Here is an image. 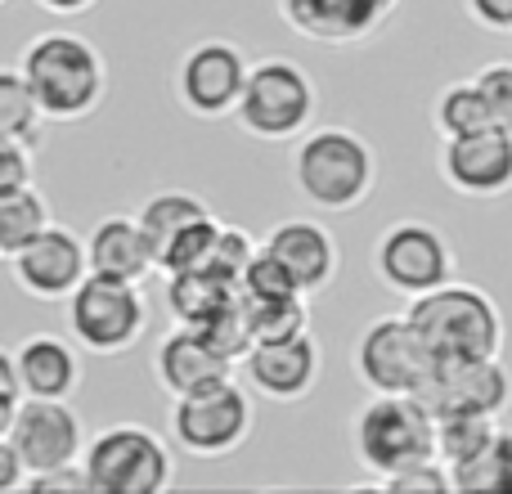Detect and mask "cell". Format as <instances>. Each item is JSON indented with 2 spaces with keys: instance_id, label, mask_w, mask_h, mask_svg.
<instances>
[{
  "instance_id": "cell-22",
  "label": "cell",
  "mask_w": 512,
  "mask_h": 494,
  "mask_svg": "<svg viewBox=\"0 0 512 494\" xmlns=\"http://www.w3.org/2000/svg\"><path fill=\"white\" fill-rule=\"evenodd\" d=\"M239 297V288L207 270H176L167 274V310L176 315V324L203 328L212 315H221L230 301Z\"/></svg>"
},
{
  "instance_id": "cell-9",
  "label": "cell",
  "mask_w": 512,
  "mask_h": 494,
  "mask_svg": "<svg viewBox=\"0 0 512 494\" xmlns=\"http://www.w3.org/2000/svg\"><path fill=\"white\" fill-rule=\"evenodd\" d=\"M436 369L441 364L432 360V351L405 315L373 319L355 342V373L364 387L382 396H418L436 378Z\"/></svg>"
},
{
  "instance_id": "cell-23",
  "label": "cell",
  "mask_w": 512,
  "mask_h": 494,
  "mask_svg": "<svg viewBox=\"0 0 512 494\" xmlns=\"http://www.w3.org/2000/svg\"><path fill=\"white\" fill-rule=\"evenodd\" d=\"M203 216H212V207L198 194H185V189H162V194H153L149 203L140 207V216H135V225H140L144 239L153 247V265H158V256L167 252L176 234H185L189 225L203 221Z\"/></svg>"
},
{
  "instance_id": "cell-12",
  "label": "cell",
  "mask_w": 512,
  "mask_h": 494,
  "mask_svg": "<svg viewBox=\"0 0 512 494\" xmlns=\"http://www.w3.org/2000/svg\"><path fill=\"white\" fill-rule=\"evenodd\" d=\"M9 445H14L18 459H23V472L32 477V472L63 468V463H81V450H86V427H81L77 409H72L68 400L23 396L18 400L14 427H9Z\"/></svg>"
},
{
  "instance_id": "cell-7",
  "label": "cell",
  "mask_w": 512,
  "mask_h": 494,
  "mask_svg": "<svg viewBox=\"0 0 512 494\" xmlns=\"http://www.w3.org/2000/svg\"><path fill=\"white\" fill-rule=\"evenodd\" d=\"M63 301H68L72 342L90 355L131 351V346L144 337V324H149V301H144L140 283L86 274Z\"/></svg>"
},
{
  "instance_id": "cell-4",
  "label": "cell",
  "mask_w": 512,
  "mask_h": 494,
  "mask_svg": "<svg viewBox=\"0 0 512 494\" xmlns=\"http://www.w3.org/2000/svg\"><path fill=\"white\" fill-rule=\"evenodd\" d=\"M319 108V90L301 63L292 59H261L248 63V81H243V95L234 104L239 126L252 140H297L301 131H310Z\"/></svg>"
},
{
  "instance_id": "cell-2",
  "label": "cell",
  "mask_w": 512,
  "mask_h": 494,
  "mask_svg": "<svg viewBox=\"0 0 512 494\" xmlns=\"http://www.w3.org/2000/svg\"><path fill=\"white\" fill-rule=\"evenodd\" d=\"M292 185L319 212H355L378 185V158L351 126L301 131L292 149Z\"/></svg>"
},
{
  "instance_id": "cell-19",
  "label": "cell",
  "mask_w": 512,
  "mask_h": 494,
  "mask_svg": "<svg viewBox=\"0 0 512 494\" xmlns=\"http://www.w3.org/2000/svg\"><path fill=\"white\" fill-rule=\"evenodd\" d=\"M153 373H158V387L176 400V396H189V391H203L212 382L230 378L234 364L221 351H212V342L198 328L176 324L158 342V351H153Z\"/></svg>"
},
{
  "instance_id": "cell-10",
  "label": "cell",
  "mask_w": 512,
  "mask_h": 494,
  "mask_svg": "<svg viewBox=\"0 0 512 494\" xmlns=\"http://www.w3.org/2000/svg\"><path fill=\"white\" fill-rule=\"evenodd\" d=\"M454 247L436 225L427 221H396L373 247V270L400 297H423L454 279Z\"/></svg>"
},
{
  "instance_id": "cell-11",
  "label": "cell",
  "mask_w": 512,
  "mask_h": 494,
  "mask_svg": "<svg viewBox=\"0 0 512 494\" xmlns=\"http://www.w3.org/2000/svg\"><path fill=\"white\" fill-rule=\"evenodd\" d=\"M248 81V54L234 41H198L176 68V95L185 113L216 122L230 117Z\"/></svg>"
},
{
  "instance_id": "cell-24",
  "label": "cell",
  "mask_w": 512,
  "mask_h": 494,
  "mask_svg": "<svg viewBox=\"0 0 512 494\" xmlns=\"http://www.w3.org/2000/svg\"><path fill=\"white\" fill-rule=\"evenodd\" d=\"M499 432L495 414H481V409H445V414L432 418V441H436V459L445 468L472 459L490 445V436Z\"/></svg>"
},
{
  "instance_id": "cell-16",
  "label": "cell",
  "mask_w": 512,
  "mask_h": 494,
  "mask_svg": "<svg viewBox=\"0 0 512 494\" xmlns=\"http://www.w3.org/2000/svg\"><path fill=\"white\" fill-rule=\"evenodd\" d=\"M239 364L248 387H256V396L292 405V400L315 391L319 369H324V351H319L315 333L306 328V333L283 337V342H256Z\"/></svg>"
},
{
  "instance_id": "cell-6",
  "label": "cell",
  "mask_w": 512,
  "mask_h": 494,
  "mask_svg": "<svg viewBox=\"0 0 512 494\" xmlns=\"http://www.w3.org/2000/svg\"><path fill=\"white\" fill-rule=\"evenodd\" d=\"M81 472L95 494H158L171 486V450L149 427H104L81 450Z\"/></svg>"
},
{
  "instance_id": "cell-36",
  "label": "cell",
  "mask_w": 512,
  "mask_h": 494,
  "mask_svg": "<svg viewBox=\"0 0 512 494\" xmlns=\"http://www.w3.org/2000/svg\"><path fill=\"white\" fill-rule=\"evenodd\" d=\"M23 486L36 490V494H45V490H90L81 463H63V468H50V472H32Z\"/></svg>"
},
{
  "instance_id": "cell-29",
  "label": "cell",
  "mask_w": 512,
  "mask_h": 494,
  "mask_svg": "<svg viewBox=\"0 0 512 494\" xmlns=\"http://www.w3.org/2000/svg\"><path fill=\"white\" fill-rule=\"evenodd\" d=\"M41 108H36L32 90H27L23 72L18 68H0V135L23 144H41Z\"/></svg>"
},
{
  "instance_id": "cell-1",
  "label": "cell",
  "mask_w": 512,
  "mask_h": 494,
  "mask_svg": "<svg viewBox=\"0 0 512 494\" xmlns=\"http://www.w3.org/2000/svg\"><path fill=\"white\" fill-rule=\"evenodd\" d=\"M27 90L45 122H81L104 104L108 68L104 54L77 32H41L18 54Z\"/></svg>"
},
{
  "instance_id": "cell-27",
  "label": "cell",
  "mask_w": 512,
  "mask_h": 494,
  "mask_svg": "<svg viewBox=\"0 0 512 494\" xmlns=\"http://www.w3.org/2000/svg\"><path fill=\"white\" fill-rule=\"evenodd\" d=\"M50 203L36 185H23L14 194H0V256H14L18 247H27L36 234L50 225Z\"/></svg>"
},
{
  "instance_id": "cell-5",
  "label": "cell",
  "mask_w": 512,
  "mask_h": 494,
  "mask_svg": "<svg viewBox=\"0 0 512 494\" xmlns=\"http://www.w3.org/2000/svg\"><path fill=\"white\" fill-rule=\"evenodd\" d=\"M351 441H355V459L373 472L369 486L378 477H387V472L405 468V463L436 454L432 414L423 409L418 396H382V391H373L360 405V414H355Z\"/></svg>"
},
{
  "instance_id": "cell-21",
  "label": "cell",
  "mask_w": 512,
  "mask_h": 494,
  "mask_svg": "<svg viewBox=\"0 0 512 494\" xmlns=\"http://www.w3.org/2000/svg\"><path fill=\"white\" fill-rule=\"evenodd\" d=\"M86 270L104 274V279L122 283H144L158 265H153V247L135 216H104L86 239Z\"/></svg>"
},
{
  "instance_id": "cell-38",
  "label": "cell",
  "mask_w": 512,
  "mask_h": 494,
  "mask_svg": "<svg viewBox=\"0 0 512 494\" xmlns=\"http://www.w3.org/2000/svg\"><path fill=\"white\" fill-rule=\"evenodd\" d=\"M23 459H18V450L9 445V436H0V490H18L23 486Z\"/></svg>"
},
{
  "instance_id": "cell-34",
  "label": "cell",
  "mask_w": 512,
  "mask_h": 494,
  "mask_svg": "<svg viewBox=\"0 0 512 494\" xmlns=\"http://www.w3.org/2000/svg\"><path fill=\"white\" fill-rule=\"evenodd\" d=\"M477 90L481 99H486V113H490V126H499V131L512 135V63H486V68L477 72Z\"/></svg>"
},
{
  "instance_id": "cell-35",
  "label": "cell",
  "mask_w": 512,
  "mask_h": 494,
  "mask_svg": "<svg viewBox=\"0 0 512 494\" xmlns=\"http://www.w3.org/2000/svg\"><path fill=\"white\" fill-rule=\"evenodd\" d=\"M32 176H36L32 144L0 135V194H14V189L32 185Z\"/></svg>"
},
{
  "instance_id": "cell-13",
  "label": "cell",
  "mask_w": 512,
  "mask_h": 494,
  "mask_svg": "<svg viewBox=\"0 0 512 494\" xmlns=\"http://www.w3.org/2000/svg\"><path fill=\"white\" fill-rule=\"evenodd\" d=\"M441 180L463 198L512 194V135L486 126L477 135H454L441 144Z\"/></svg>"
},
{
  "instance_id": "cell-15",
  "label": "cell",
  "mask_w": 512,
  "mask_h": 494,
  "mask_svg": "<svg viewBox=\"0 0 512 494\" xmlns=\"http://www.w3.org/2000/svg\"><path fill=\"white\" fill-rule=\"evenodd\" d=\"M279 18L319 45H360L391 23L400 0H274Z\"/></svg>"
},
{
  "instance_id": "cell-18",
  "label": "cell",
  "mask_w": 512,
  "mask_h": 494,
  "mask_svg": "<svg viewBox=\"0 0 512 494\" xmlns=\"http://www.w3.org/2000/svg\"><path fill=\"white\" fill-rule=\"evenodd\" d=\"M261 247L283 265V274L292 279V288H297L301 297L324 292L328 283L337 279V265H342L333 234H328L319 221H306V216H297V221H279L270 234H265Z\"/></svg>"
},
{
  "instance_id": "cell-32",
  "label": "cell",
  "mask_w": 512,
  "mask_h": 494,
  "mask_svg": "<svg viewBox=\"0 0 512 494\" xmlns=\"http://www.w3.org/2000/svg\"><path fill=\"white\" fill-rule=\"evenodd\" d=\"M198 333H203L207 342H212V351H221L230 364H239L243 355L252 351V333H248V319H243V310H239V297H234L221 315L207 319Z\"/></svg>"
},
{
  "instance_id": "cell-28",
  "label": "cell",
  "mask_w": 512,
  "mask_h": 494,
  "mask_svg": "<svg viewBox=\"0 0 512 494\" xmlns=\"http://www.w3.org/2000/svg\"><path fill=\"white\" fill-rule=\"evenodd\" d=\"M432 122H436V135H441V140L486 131L490 113H486V99H481L477 81H454V86H445L432 104Z\"/></svg>"
},
{
  "instance_id": "cell-17",
  "label": "cell",
  "mask_w": 512,
  "mask_h": 494,
  "mask_svg": "<svg viewBox=\"0 0 512 494\" xmlns=\"http://www.w3.org/2000/svg\"><path fill=\"white\" fill-rule=\"evenodd\" d=\"M427 414H445V409H481V414L504 418L512 405V373L504 369L499 355H477V360L441 364L436 378L418 391Z\"/></svg>"
},
{
  "instance_id": "cell-41",
  "label": "cell",
  "mask_w": 512,
  "mask_h": 494,
  "mask_svg": "<svg viewBox=\"0 0 512 494\" xmlns=\"http://www.w3.org/2000/svg\"><path fill=\"white\" fill-rule=\"evenodd\" d=\"M18 400H23V396H0V436H9V427H14Z\"/></svg>"
},
{
  "instance_id": "cell-14",
  "label": "cell",
  "mask_w": 512,
  "mask_h": 494,
  "mask_svg": "<svg viewBox=\"0 0 512 494\" xmlns=\"http://www.w3.org/2000/svg\"><path fill=\"white\" fill-rule=\"evenodd\" d=\"M14 283L36 301H63L81 279H86V239L72 234L68 225H45L27 247L9 256Z\"/></svg>"
},
{
  "instance_id": "cell-40",
  "label": "cell",
  "mask_w": 512,
  "mask_h": 494,
  "mask_svg": "<svg viewBox=\"0 0 512 494\" xmlns=\"http://www.w3.org/2000/svg\"><path fill=\"white\" fill-rule=\"evenodd\" d=\"M0 396H23V391H18L14 351H5V346H0Z\"/></svg>"
},
{
  "instance_id": "cell-26",
  "label": "cell",
  "mask_w": 512,
  "mask_h": 494,
  "mask_svg": "<svg viewBox=\"0 0 512 494\" xmlns=\"http://www.w3.org/2000/svg\"><path fill=\"white\" fill-rule=\"evenodd\" d=\"M450 490L459 494H512V432L499 427L490 445L450 468Z\"/></svg>"
},
{
  "instance_id": "cell-3",
  "label": "cell",
  "mask_w": 512,
  "mask_h": 494,
  "mask_svg": "<svg viewBox=\"0 0 512 494\" xmlns=\"http://www.w3.org/2000/svg\"><path fill=\"white\" fill-rule=\"evenodd\" d=\"M405 319L423 346L432 351L436 364H459L477 360V355L504 351V315L490 292L472 288V283H441V288L409 297Z\"/></svg>"
},
{
  "instance_id": "cell-33",
  "label": "cell",
  "mask_w": 512,
  "mask_h": 494,
  "mask_svg": "<svg viewBox=\"0 0 512 494\" xmlns=\"http://www.w3.org/2000/svg\"><path fill=\"white\" fill-rule=\"evenodd\" d=\"M378 490H396V494H445L450 490V468L441 459H418V463H405V468L387 472V477L373 481Z\"/></svg>"
},
{
  "instance_id": "cell-31",
  "label": "cell",
  "mask_w": 512,
  "mask_h": 494,
  "mask_svg": "<svg viewBox=\"0 0 512 494\" xmlns=\"http://www.w3.org/2000/svg\"><path fill=\"white\" fill-rule=\"evenodd\" d=\"M216 230H221V221L216 216H203V221H194L185 234H176L171 239V247L158 256V270L162 274H176V270H198L207 256V247H212Z\"/></svg>"
},
{
  "instance_id": "cell-37",
  "label": "cell",
  "mask_w": 512,
  "mask_h": 494,
  "mask_svg": "<svg viewBox=\"0 0 512 494\" xmlns=\"http://www.w3.org/2000/svg\"><path fill=\"white\" fill-rule=\"evenodd\" d=\"M468 14L490 32H512V0H468Z\"/></svg>"
},
{
  "instance_id": "cell-20",
  "label": "cell",
  "mask_w": 512,
  "mask_h": 494,
  "mask_svg": "<svg viewBox=\"0 0 512 494\" xmlns=\"http://www.w3.org/2000/svg\"><path fill=\"white\" fill-rule=\"evenodd\" d=\"M18 391L36 400H72L81 387V355L68 337L32 333L14 346Z\"/></svg>"
},
{
  "instance_id": "cell-25",
  "label": "cell",
  "mask_w": 512,
  "mask_h": 494,
  "mask_svg": "<svg viewBox=\"0 0 512 494\" xmlns=\"http://www.w3.org/2000/svg\"><path fill=\"white\" fill-rule=\"evenodd\" d=\"M310 297L301 292H279V297H243L239 292V310L248 319L252 346L256 342H283V337H297L310 328Z\"/></svg>"
},
{
  "instance_id": "cell-42",
  "label": "cell",
  "mask_w": 512,
  "mask_h": 494,
  "mask_svg": "<svg viewBox=\"0 0 512 494\" xmlns=\"http://www.w3.org/2000/svg\"><path fill=\"white\" fill-rule=\"evenodd\" d=\"M0 5H5V0H0Z\"/></svg>"
},
{
  "instance_id": "cell-30",
  "label": "cell",
  "mask_w": 512,
  "mask_h": 494,
  "mask_svg": "<svg viewBox=\"0 0 512 494\" xmlns=\"http://www.w3.org/2000/svg\"><path fill=\"white\" fill-rule=\"evenodd\" d=\"M252 252H256V239L248 230L221 225L198 270H207V274H216V279H225V283H234V288H239V274H243V265L252 261Z\"/></svg>"
},
{
  "instance_id": "cell-39",
  "label": "cell",
  "mask_w": 512,
  "mask_h": 494,
  "mask_svg": "<svg viewBox=\"0 0 512 494\" xmlns=\"http://www.w3.org/2000/svg\"><path fill=\"white\" fill-rule=\"evenodd\" d=\"M36 5L54 18H77V14H86V9H95L99 0H36Z\"/></svg>"
},
{
  "instance_id": "cell-8",
  "label": "cell",
  "mask_w": 512,
  "mask_h": 494,
  "mask_svg": "<svg viewBox=\"0 0 512 494\" xmlns=\"http://www.w3.org/2000/svg\"><path fill=\"white\" fill-rule=\"evenodd\" d=\"M252 423V396L248 387L234 382V373L203 391L176 396V405H171V441L185 454H198V459H225V454L243 450V441L252 436Z\"/></svg>"
}]
</instances>
